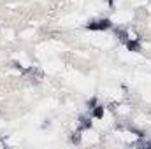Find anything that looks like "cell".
<instances>
[{"mask_svg": "<svg viewBox=\"0 0 151 149\" xmlns=\"http://www.w3.org/2000/svg\"><path fill=\"white\" fill-rule=\"evenodd\" d=\"M116 34H118V35H119V39H121V40H125V42H127V40H128V34H127V32H125V30H116Z\"/></svg>", "mask_w": 151, "mask_h": 149, "instance_id": "cell-5", "label": "cell"}, {"mask_svg": "<svg viewBox=\"0 0 151 149\" xmlns=\"http://www.w3.org/2000/svg\"><path fill=\"white\" fill-rule=\"evenodd\" d=\"M137 146H141V148H151V142H148V140H141Z\"/></svg>", "mask_w": 151, "mask_h": 149, "instance_id": "cell-8", "label": "cell"}, {"mask_svg": "<svg viewBox=\"0 0 151 149\" xmlns=\"http://www.w3.org/2000/svg\"><path fill=\"white\" fill-rule=\"evenodd\" d=\"M107 4H109V5L113 7V5H114V0H107Z\"/></svg>", "mask_w": 151, "mask_h": 149, "instance_id": "cell-9", "label": "cell"}, {"mask_svg": "<svg viewBox=\"0 0 151 149\" xmlns=\"http://www.w3.org/2000/svg\"><path fill=\"white\" fill-rule=\"evenodd\" d=\"M70 140H72L74 144H79V140H81V135H79V132H77V133H72V137H70Z\"/></svg>", "mask_w": 151, "mask_h": 149, "instance_id": "cell-7", "label": "cell"}, {"mask_svg": "<svg viewBox=\"0 0 151 149\" xmlns=\"http://www.w3.org/2000/svg\"><path fill=\"white\" fill-rule=\"evenodd\" d=\"M111 27H113V23H111V19H107V18H104V19H97V21H90V23L86 25L88 30H95V32L109 30Z\"/></svg>", "mask_w": 151, "mask_h": 149, "instance_id": "cell-1", "label": "cell"}, {"mask_svg": "<svg viewBox=\"0 0 151 149\" xmlns=\"http://www.w3.org/2000/svg\"><path fill=\"white\" fill-rule=\"evenodd\" d=\"M97 105H99V104H97V98H95V97L88 100V109H93V107H97Z\"/></svg>", "mask_w": 151, "mask_h": 149, "instance_id": "cell-6", "label": "cell"}, {"mask_svg": "<svg viewBox=\"0 0 151 149\" xmlns=\"http://www.w3.org/2000/svg\"><path fill=\"white\" fill-rule=\"evenodd\" d=\"M79 121H81V123H79V130H88V128H91V121H90L88 117L83 116Z\"/></svg>", "mask_w": 151, "mask_h": 149, "instance_id": "cell-3", "label": "cell"}, {"mask_svg": "<svg viewBox=\"0 0 151 149\" xmlns=\"http://www.w3.org/2000/svg\"><path fill=\"white\" fill-rule=\"evenodd\" d=\"M93 117H97V119H102L104 117V107L102 105L93 107Z\"/></svg>", "mask_w": 151, "mask_h": 149, "instance_id": "cell-4", "label": "cell"}, {"mask_svg": "<svg viewBox=\"0 0 151 149\" xmlns=\"http://www.w3.org/2000/svg\"><path fill=\"white\" fill-rule=\"evenodd\" d=\"M127 47H128L130 51H134V53H139V51H141V42L135 40V39H128V40H127Z\"/></svg>", "mask_w": 151, "mask_h": 149, "instance_id": "cell-2", "label": "cell"}]
</instances>
